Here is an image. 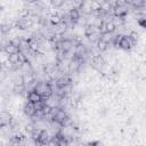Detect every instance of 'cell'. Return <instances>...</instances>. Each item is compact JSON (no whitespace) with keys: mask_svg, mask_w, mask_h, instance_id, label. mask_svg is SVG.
<instances>
[{"mask_svg":"<svg viewBox=\"0 0 146 146\" xmlns=\"http://www.w3.org/2000/svg\"><path fill=\"white\" fill-rule=\"evenodd\" d=\"M133 46H135V44H133V42L130 40V38L128 36V34H127V35L122 34L121 38H120V41H119V43H117V48H116V49H121V50L128 51V50L132 49Z\"/></svg>","mask_w":146,"mask_h":146,"instance_id":"4fadbf2b","label":"cell"},{"mask_svg":"<svg viewBox=\"0 0 146 146\" xmlns=\"http://www.w3.org/2000/svg\"><path fill=\"white\" fill-rule=\"evenodd\" d=\"M112 34H102L100 39L96 42L97 49L99 51H105L112 46Z\"/></svg>","mask_w":146,"mask_h":146,"instance_id":"30bf717a","label":"cell"},{"mask_svg":"<svg viewBox=\"0 0 146 146\" xmlns=\"http://www.w3.org/2000/svg\"><path fill=\"white\" fill-rule=\"evenodd\" d=\"M14 25L18 30H27V29H30L33 25V18L31 16H29V15L21 16L19 18L16 19Z\"/></svg>","mask_w":146,"mask_h":146,"instance_id":"9c48e42d","label":"cell"},{"mask_svg":"<svg viewBox=\"0 0 146 146\" xmlns=\"http://www.w3.org/2000/svg\"><path fill=\"white\" fill-rule=\"evenodd\" d=\"M13 122H14V119L10 113H8V112L0 113V129L10 127L13 124Z\"/></svg>","mask_w":146,"mask_h":146,"instance_id":"5bb4252c","label":"cell"},{"mask_svg":"<svg viewBox=\"0 0 146 146\" xmlns=\"http://www.w3.org/2000/svg\"><path fill=\"white\" fill-rule=\"evenodd\" d=\"M9 42H10V39H6V38L0 39V51L5 52V50H6L7 46L9 44Z\"/></svg>","mask_w":146,"mask_h":146,"instance_id":"d6986e66","label":"cell"},{"mask_svg":"<svg viewBox=\"0 0 146 146\" xmlns=\"http://www.w3.org/2000/svg\"><path fill=\"white\" fill-rule=\"evenodd\" d=\"M26 99H27V102H30V103H32V104H35V103H38V102H40V100H43V98H42L36 91H34V90H27ZM44 100H46V99H44Z\"/></svg>","mask_w":146,"mask_h":146,"instance_id":"e0dca14e","label":"cell"},{"mask_svg":"<svg viewBox=\"0 0 146 146\" xmlns=\"http://www.w3.org/2000/svg\"><path fill=\"white\" fill-rule=\"evenodd\" d=\"M31 138L35 146H49L51 144V136L47 130L40 128L31 129Z\"/></svg>","mask_w":146,"mask_h":146,"instance_id":"7a4b0ae2","label":"cell"},{"mask_svg":"<svg viewBox=\"0 0 146 146\" xmlns=\"http://www.w3.org/2000/svg\"><path fill=\"white\" fill-rule=\"evenodd\" d=\"M98 26H99V30H100L102 34H112L116 30V24L114 23V21L108 19V18L102 19L100 23L98 24Z\"/></svg>","mask_w":146,"mask_h":146,"instance_id":"52a82bcc","label":"cell"},{"mask_svg":"<svg viewBox=\"0 0 146 146\" xmlns=\"http://www.w3.org/2000/svg\"><path fill=\"white\" fill-rule=\"evenodd\" d=\"M55 87H56V89H62V90L68 91L70 88L72 87V79L67 74H64V75L59 76L58 79H56Z\"/></svg>","mask_w":146,"mask_h":146,"instance_id":"ba28073f","label":"cell"},{"mask_svg":"<svg viewBox=\"0 0 146 146\" xmlns=\"http://www.w3.org/2000/svg\"><path fill=\"white\" fill-rule=\"evenodd\" d=\"M51 145L52 146H71L70 138L62 131H57L51 136Z\"/></svg>","mask_w":146,"mask_h":146,"instance_id":"8992f818","label":"cell"},{"mask_svg":"<svg viewBox=\"0 0 146 146\" xmlns=\"http://www.w3.org/2000/svg\"><path fill=\"white\" fill-rule=\"evenodd\" d=\"M51 5L55 6V7H60V6L65 5V2L64 1H57V0H55V1H51Z\"/></svg>","mask_w":146,"mask_h":146,"instance_id":"7402d4cb","label":"cell"},{"mask_svg":"<svg viewBox=\"0 0 146 146\" xmlns=\"http://www.w3.org/2000/svg\"><path fill=\"white\" fill-rule=\"evenodd\" d=\"M7 143L10 146H29L26 137L24 135H22V133H14V135H11Z\"/></svg>","mask_w":146,"mask_h":146,"instance_id":"8fae6325","label":"cell"},{"mask_svg":"<svg viewBox=\"0 0 146 146\" xmlns=\"http://www.w3.org/2000/svg\"><path fill=\"white\" fill-rule=\"evenodd\" d=\"M23 113L27 116V117H35L36 116V108L34 106V104L30 103V102H25L23 105Z\"/></svg>","mask_w":146,"mask_h":146,"instance_id":"9a60e30c","label":"cell"},{"mask_svg":"<svg viewBox=\"0 0 146 146\" xmlns=\"http://www.w3.org/2000/svg\"><path fill=\"white\" fill-rule=\"evenodd\" d=\"M129 2L124 1H116L113 2L112 6V15L117 19H124L129 11Z\"/></svg>","mask_w":146,"mask_h":146,"instance_id":"277c9868","label":"cell"},{"mask_svg":"<svg viewBox=\"0 0 146 146\" xmlns=\"http://www.w3.org/2000/svg\"><path fill=\"white\" fill-rule=\"evenodd\" d=\"M2 10H3V7H2V6H1V5H0V14H1V13H2Z\"/></svg>","mask_w":146,"mask_h":146,"instance_id":"cb8c5ba5","label":"cell"},{"mask_svg":"<svg viewBox=\"0 0 146 146\" xmlns=\"http://www.w3.org/2000/svg\"><path fill=\"white\" fill-rule=\"evenodd\" d=\"M91 66H92L95 70L102 72V71L106 67V60H105V58H104L100 54L94 55V56L91 57Z\"/></svg>","mask_w":146,"mask_h":146,"instance_id":"7c38bea8","label":"cell"},{"mask_svg":"<svg viewBox=\"0 0 146 146\" xmlns=\"http://www.w3.org/2000/svg\"><path fill=\"white\" fill-rule=\"evenodd\" d=\"M84 36L92 43H96L100 36H102V32L99 30V26L96 24H88L84 27Z\"/></svg>","mask_w":146,"mask_h":146,"instance_id":"5b68a950","label":"cell"},{"mask_svg":"<svg viewBox=\"0 0 146 146\" xmlns=\"http://www.w3.org/2000/svg\"><path fill=\"white\" fill-rule=\"evenodd\" d=\"M49 120L52 124H56L60 128L67 127L68 123L71 122V117L67 114V112L60 107V106H55L51 107L50 110V114H49Z\"/></svg>","mask_w":146,"mask_h":146,"instance_id":"6da1fadb","label":"cell"},{"mask_svg":"<svg viewBox=\"0 0 146 146\" xmlns=\"http://www.w3.org/2000/svg\"><path fill=\"white\" fill-rule=\"evenodd\" d=\"M66 13H67L68 17L71 18V21L73 22L74 25L79 23V21H80V18H81V11L79 10L78 7H74V6H73V7L70 8L68 11H66Z\"/></svg>","mask_w":146,"mask_h":146,"instance_id":"2e32d148","label":"cell"},{"mask_svg":"<svg viewBox=\"0 0 146 146\" xmlns=\"http://www.w3.org/2000/svg\"><path fill=\"white\" fill-rule=\"evenodd\" d=\"M83 146H104V145H103V143H100L99 140H92V141L86 143Z\"/></svg>","mask_w":146,"mask_h":146,"instance_id":"ffe728a7","label":"cell"},{"mask_svg":"<svg viewBox=\"0 0 146 146\" xmlns=\"http://www.w3.org/2000/svg\"><path fill=\"white\" fill-rule=\"evenodd\" d=\"M31 90L36 91L43 99H48L49 97H51L54 95V88H52L51 83L48 81H36L33 89H31Z\"/></svg>","mask_w":146,"mask_h":146,"instance_id":"3957f363","label":"cell"},{"mask_svg":"<svg viewBox=\"0 0 146 146\" xmlns=\"http://www.w3.org/2000/svg\"><path fill=\"white\" fill-rule=\"evenodd\" d=\"M145 21H146V18H145L144 15H141L139 18H137V23H138L141 27H145Z\"/></svg>","mask_w":146,"mask_h":146,"instance_id":"44dd1931","label":"cell"},{"mask_svg":"<svg viewBox=\"0 0 146 146\" xmlns=\"http://www.w3.org/2000/svg\"><path fill=\"white\" fill-rule=\"evenodd\" d=\"M0 146H10L8 143H2V141H0Z\"/></svg>","mask_w":146,"mask_h":146,"instance_id":"603a6c76","label":"cell"},{"mask_svg":"<svg viewBox=\"0 0 146 146\" xmlns=\"http://www.w3.org/2000/svg\"><path fill=\"white\" fill-rule=\"evenodd\" d=\"M11 29H13V24H10V23L3 22V23L0 24V33L2 35H7L11 31Z\"/></svg>","mask_w":146,"mask_h":146,"instance_id":"ac0fdd59","label":"cell"}]
</instances>
